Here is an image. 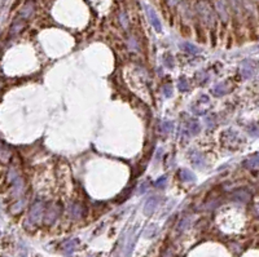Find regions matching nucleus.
<instances>
[{
  "label": "nucleus",
  "instance_id": "obj_3",
  "mask_svg": "<svg viewBox=\"0 0 259 257\" xmlns=\"http://www.w3.org/2000/svg\"><path fill=\"white\" fill-rule=\"evenodd\" d=\"M146 13H148V17L150 19V22H152V25L156 27V30L161 31V24H159V19H158L157 14L154 13V10L152 8H146Z\"/></svg>",
  "mask_w": 259,
  "mask_h": 257
},
{
  "label": "nucleus",
  "instance_id": "obj_2",
  "mask_svg": "<svg viewBox=\"0 0 259 257\" xmlns=\"http://www.w3.org/2000/svg\"><path fill=\"white\" fill-rule=\"evenodd\" d=\"M215 9L218 14L225 21L228 17V10H227V2L225 0H215Z\"/></svg>",
  "mask_w": 259,
  "mask_h": 257
},
{
  "label": "nucleus",
  "instance_id": "obj_1",
  "mask_svg": "<svg viewBox=\"0 0 259 257\" xmlns=\"http://www.w3.org/2000/svg\"><path fill=\"white\" fill-rule=\"evenodd\" d=\"M197 12L201 17V19L203 21L206 25L211 26L214 24V21H215V16H214V12H212V9L210 8V5L207 3H205V2H200L197 4Z\"/></svg>",
  "mask_w": 259,
  "mask_h": 257
}]
</instances>
